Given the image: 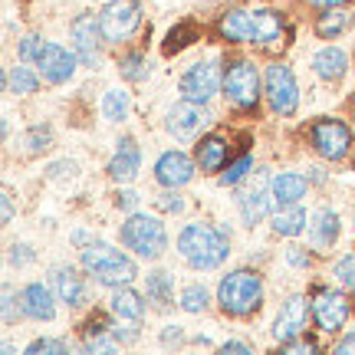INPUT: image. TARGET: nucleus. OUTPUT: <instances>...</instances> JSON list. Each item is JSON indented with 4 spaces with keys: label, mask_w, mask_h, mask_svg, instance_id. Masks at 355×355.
<instances>
[{
    "label": "nucleus",
    "mask_w": 355,
    "mask_h": 355,
    "mask_svg": "<svg viewBox=\"0 0 355 355\" xmlns=\"http://www.w3.org/2000/svg\"><path fill=\"white\" fill-rule=\"evenodd\" d=\"M178 250L194 270H217L227 260L230 241L224 230L211 227V224H188L178 237Z\"/></svg>",
    "instance_id": "1"
},
{
    "label": "nucleus",
    "mask_w": 355,
    "mask_h": 355,
    "mask_svg": "<svg viewBox=\"0 0 355 355\" xmlns=\"http://www.w3.org/2000/svg\"><path fill=\"white\" fill-rule=\"evenodd\" d=\"M220 33L237 43H273L283 37V17L277 10H230L220 20Z\"/></svg>",
    "instance_id": "2"
},
{
    "label": "nucleus",
    "mask_w": 355,
    "mask_h": 355,
    "mask_svg": "<svg viewBox=\"0 0 355 355\" xmlns=\"http://www.w3.org/2000/svg\"><path fill=\"white\" fill-rule=\"evenodd\" d=\"M217 303L227 316H250L263 303V283L254 270H234L217 286Z\"/></svg>",
    "instance_id": "3"
},
{
    "label": "nucleus",
    "mask_w": 355,
    "mask_h": 355,
    "mask_svg": "<svg viewBox=\"0 0 355 355\" xmlns=\"http://www.w3.org/2000/svg\"><path fill=\"white\" fill-rule=\"evenodd\" d=\"M83 266H86L89 277H96V283L102 286H128L132 279L139 277L135 263L128 260L122 250H115L109 243H89L83 250Z\"/></svg>",
    "instance_id": "4"
},
{
    "label": "nucleus",
    "mask_w": 355,
    "mask_h": 355,
    "mask_svg": "<svg viewBox=\"0 0 355 355\" xmlns=\"http://www.w3.org/2000/svg\"><path fill=\"white\" fill-rule=\"evenodd\" d=\"M119 234H122V243H125L128 250H135V254L145 257V260H158V257L168 250L165 227L148 214H132L125 224H122Z\"/></svg>",
    "instance_id": "5"
},
{
    "label": "nucleus",
    "mask_w": 355,
    "mask_h": 355,
    "mask_svg": "<svg viewBox=\"0 0 355 355\" xmlns=\"http://www.w3.org/2000/svg\"><path fill=\"white\" fill-rule=\"evenodd\" d=\"M263 92H266V102H270V109L283 119H290L296 112V105H300V89H296V76H293L290 66L283 63H273L266 66L263 73Z\"/></svg>",
    "instance_id": "6"
},
{
    "label": "nucleus",
    "mask_w": 355,
    "mask_h": 355,
    "mask_svg": "<svg viewBox=\"0 0 355 355\" xmlns=\"http://www.w3.org/2000/svg\"><path fill=\"white\" fill-rule=\"evenodd\" d=\"M141 24V3L139 0H109L99 13V26L105 43H122Z\"/></svg>",
    "instance_id": "7"
},
{
    "label": "nucleus",
    "mask_w": 355,
    "mask_h": 355,
    "mask_svg": "<svg viewBox=\"0 0 355 355\" xmlns=\"http://www.w3.org/2000/svg\"><path fill=\"white\" fill-rule=\"evenodd\" d=\"M224 96L237 109H254L257 99H260V73H257V66L247 63V60L230 63L224 69Z\"/></svg>",
    "instance_id": "8"
},
{
    "label": "nucleus",
    "mask_w": 355,
    "mask_h": 355,
    "mask_svg": "<svg viewBox=\"0 0 355 355\" xmlns=\"http://www.w3.org/2000/svg\"><path fill=\"white\" fill-rule=\"evenodd\" d=\"M309 141H313V148H316L322 158L339 162V158H345L349 148H352V132H349V125L339 122V119H319V122H313V128H309Z\"/></svg>",
    "instance_id": "9"
},
{
    "label": "nucleus",
    "mask_w": 355,
    "mask_h": 355,
    "mask_svg": "<svg viewBox=\"0 0 355 355\" xmlns=\"http://www.w3.org/2000/svg\"><path fill=\"white\" fill-rule=\"evenodd\" d=\"M220 86H224V76H220L217 63H194L188 73L181 76V83H178L184 99L201 102V105H207V102L214 99Z\"/></svg>",
    "instance_id": "10"
},
{
    "label": "nucleus",
    "mask_w": 355,
    "mask_h": 355,
    "mask_svg": "<svg viewBox=\"0 0 355 355\" xmlns=\"http://www.w3.org/2000/svg\"><path fill=\"white\" fill-rule=\"evenodd\" d=\"M69 37H73V53L79 56L83 66H96L102 56V26L92 13H79L73 26H69Z\"/></svg>",
    "instance_id": "11"
},
{
    "label": "nucleus",
    "mask_w": 355,
    "mask_h": 355,
    "mask_svg": "<svg viewBox=\"0 0 355 355\" xmlns=\"http://www.w3.org/2000/svg\"><path fill=\"white\" fill-rule=\"evenodd\" d=\"M273 188L266 184V175L263 171H257L254 181L247 184V188L241 191V198H237V207H241V217L247 227H254V224H260L266 214H270V207H273Z\"/></svg>",
    "instance_id": "12"
},
{
    "label": "nucleus",
    "mask_w": 355,
    "mask_h": 355,
    "mask_svg": "<svg viewBox=\"0 0 355 355\" xmlns=\"http://www.w3.org/2000/svg\"><path fill=\"white\" fill-rule=\"evenodd\" d=\"M309 313H313V303L306 296H290L283 309H279L277 322H273V339L277 343H290L296 336H306V326H309Z\"/></svg>",
    "instance_id": "13"
},
{
    "label": "nucleus",
    "mask_w": 355,
    "mask_h": 355,
    "mask_svg": "<svg viewBox=\"0 0 355 355\" xmlns=\"http://www.w3.org/2000/svg\"><path fill=\"white\" fill-rule=\"evenodd\" d=\"M313 316L322 332H339L349 319V300L336 290H319L313 296Z\"/></svg>",
    "instance_id": "14"
},
{
    "label": "nucleus",
    "mask_w": 355,
    "mask_h": 355,
    "mask_svg": "<svg viewBox=\"0 0 355 355\" xmlns=\"http://www.w3.org/2000/svg\"><path fill=\"white\" fill-rule=\"evenodd\" d=\"M76 53L63 50L60 43H46V50H43V56H40V76L46 79V83H53V86H60V83H66V79H73V73H76Z\"/></svg>",
    "instance_id": "15"
},
{
    "label": "nucleus",
    "mask_w": 355,
    "mask_h": 355,
    "mask_svg": "<svg viewBox=\"0 0 355 355\" xmlns=\"http://www.w3.org/2000/svg\"><path fill=\"white\" fill-rule=\"evenodd\" d=\"M204 122H207V112L201 109V102L184 99V102H178L175 109L168 112V132H171L175 139H181V141L194 139V135L204 128Z\"/></svg>",
    "instance_id": "16"
},
{
    "label": "nucleus",
    "mask_w": 355,
    "mask_h": 355,
    "mask_svg": "<svg viewBox=\"0 0 355 355\" xmlns=\"http://www.w3.org/2000/svg\"><path fill=\"white\" fill-rule=\"evenodd\" d=\"M155 178L165 188H181V184H188L194 178V162L184 152H165L158 158V165H155Z\"/></svg>",
    "instance_id": "17"
},
{
    "label": "nucleus",
    "mask_w": 355,
    "mask_h": 355,
    "mask_svg": "<svg viewBox=\"0 0 355 355\" xmlns=\"http://www.w3.org/2000/svg\"><path fill=\"white\" fill-rule=\"evenodd\" d=\"M139 168H141V152H139V145H135V139H122L115 158L109 162V178L119 181V184H128V181H135Z\"/></svg>",
    "instance_id": "18"
},
{
    "label": "nucleus",
    "mask_w": 355,
    "mask_h": 355,
    "mask_svg": "<svg viewBox=\"0 0 355 355\" xmlns=\"http://www.w3.org/2000/svg\"><path fill=\"white\" fill-rule=\"evenodd\" d=\"M20 309H24V316L40 319V322H50V319L56 316L53 293L46 290L43 283H30V286H24V293H20Z\"/></svg>",
    "instance_id": "19"
},
{
    "label": "nucleus",
    "mask_w": 355,
    "mask_h": 355,
    "mask_svg": "<svg viewBox=\"0 0 355 355\" xmlns=\"http://www.w3.org/2000/svg\"><path fill=\"white\" fill-rule=\"evenodd\" d=\"M53 290L60 296V303L66 306H83L86 303V286H83V277H79L73 266H53Z\"/></svg>",
    "instance_id": "20"
},
{
    "label": "nucleus",
    "mask_w": 355,
    "mask_h": 355,
    "mask_svg": "<svg viewBox=\"0 0 355 355\" xmlns=\"http://www.w3.org/2000/svg\"><path fill=\"white\" fill-rule=\"evenodd\" d=\"M270 188H273V201L279 207H290L296 204L300 198H306V178L296 175V171H279L273 181H270Z\"/></svg>",
    "instance_id": "21"
},
{
    "label": "nucleus",
    "mask_w": 355,
    "mask_h": 355,
    "mask_svg": "<svg viewBox=\"0 0 355 355\" xmlns=\"http://www.w3.org/2000/svg\"><path fill=\"white\" fill-rule=\"evenodd\" d=\"M345 66H349V56H345V50H339V46H326V50H319L316 56H313V69H316V76L326 79V83L343 79Z\"/></svg>",
    "instance_id": "22"
},
{
    "label": "nucleus",
    "mask_w": 355,
    "mask_h": 355,
    "mask_svg": "<svg viewBox=\"0 0 355 355\" xmlns=\"http://www.w3.org/2000/svg\"><path fill=\"white\" fill-rule=\"evenodd\" d=\"M227 141L220 139V135H207V139L198 141V165H201V171H207V175H214V171H220L224 168V162H227Z\"/></svg>",
    "instance_id": "23"
},
{
    "label": "nucleus",
    "mask_w": 355,
    "mask_h": 355,
    "mask_svg": "<svg viewBox=\"0 0 355 355\" xmlns=\"http://www.w3.org/2000/svg\"><path fill=\"white\" fill-rule=\"evenodd\" d=\"M336 237H339V217H336V211H329V207L316 211L313 224H309V241H313V247H332Z\"/></svg>",
    "instance_id": "24"
},
{
    "label": "nucleus",
    "mask_w": 355,
    "mask_h": 355,
    "mask_svg": "<svg viewBox=\"0 0 355 355\" xmlns=\"http://www.w3.org/2000/svg\"><path fill=\"white\" fill-rule=\"evenodd\" d=\"M112 313L119 319H125V322H141V316H145V303H141V296L135 290L119 286L115 296H112Z\"/></svg>",
    "instance_id": "25"
},
{
    "label": "nucleus",
    "mask_w": 355,
    "mask_h": 355,
    "mask_svg": "<svg viewBox=\"0 0 355 355\" xmlns=\"http://www.w3.org/2000/svg\"><path fill=\"white\" fill-rule=\"evenodd\" d=\"M148 303H155L158 309H168V306L175 303V283H171V273H165V270L148 273Z\"/></svg>",
    "instance_id": "26"
},
{
    "label": "nucleus",
    "mask_w": 355,
    "mask_h": 355,
    "mask_svg": "<svg viewBox=\"0 0 355 355\" xmlns=\"http://www.w3.org/2000/svg\"><path fill=\"white\" fill-rule=\"evenodd\" d=\"M349 24H352V13H349V10H339V7H329L326 13H319L316 33L322 40H336L339 33H345V30H349Z\"/></svg>",
    "instance_id": "27"
},
{
    "label": "nucleus",
    "mask_w": 355,
    "mask_h": 355,
    "mask_svg": "<svg viewBox=\"0 0 355 355\" xmlns=\"http://www.w3.org/2000/svg\"><path fill=\"white\" fill-rule=\"evenodd\" d=\"M303 227H306V211L303 207H296V204L279 207V214L273 217V230H277L279 237H296Z\"/></svg>",
    "instance_id": "28"
},
{
    "label": "nucleus",
    "mask_w": 355,
    "mask_h": 355,
    "mask_svg": "<svg viewBox=\"0 0 355 355\" xmlns=\"http://www.w3.org/2000/svg\"><path fill=\"white\" fill-rule=\"evenodd\" d=\"M128 92L122 89H109L105 96H102V115H105V122H122L128 115Z\"/></svg>",
    "instance_id": "29"
},
{
    "label": "nucleus",
    "mask_w": 355,
    "mask_h": 355,
    "mask_svg": "<svg viewBox=\"0 0 355 355\" xmlns=\"http://www.w3.org/2000/svg\"><path fill=\"white\" fill-rule=\"evenodd\" d=\"M119 73H122V79H128V83H141V79H148L152 66H148V60H145L141 53H128V56L119 60Z\"/></svg>",
    "instance_id": "30"
},
{
    "label": "nucleus",
    "mask_w": 355,
    "mask_h": 355,
    "mask_svg": "<svg viewBox=\"0 0 355 355\" xmlns=\"http://www.w3.org/2000/svg\"><path fill=\"white\" fill-rule=\"evenodd\" d=\"M40 86V79L26 69V66H13L10 69V76H7V89L10 92H17V96H26V92H37Z\"/></svg>",
    "instance_id": "31"
},
{
    "label": "nucleus",
    "mask_w": 355,
    "mask_h": 355,
    "mask_svg": "<svg viewBox=\"0 0 355 355\" xmlns=\"http://www.w3.org/2000/svg\"><path fill=\"white\" fill-rule=\"evenodd\" d=\"M181 309H184V313H204V309H207V290L198 286V283L188 286V290L181 293Z\"/></svg>",
    "instance_id": "32"
},
{
    "label": "nucleus",
    "mask_w": 355,
    "mask_h": 355,
    "mask_svg": "<svg viewBox=\"0 0 355 355\" xmlns=\"http://www.w3.org/2000/svg\"><path fill=\"white\" fill-rule=\"evenodd\" d=\"M50 141H53L50 128H43V125H33V128H30V132L24 135V145H26V152H30V155L46 152V148H50Z\"/></svg>",
    "instance_id": "33"
},
{
    "label": "nucleus",
    "mask_w": 355,
    "mask_h": 355,
    "mask_svg": "<svg viewBox=\"0 0 355 355\" xmlns=\"http://www.w3.org/2000/svg\"><path fill=\"white\" fill-rule=\"evenodd\" d=\"M43 50H46V43H43V37H37V33H30V37L20 40V60L24 63H40V56H43Z\"/></svg>",
    "instance_id": "34"
},
{
    "label": "nucleus",
    "mask_w": 355,
    "mask_h": 355,
    "mask_svg": "<svg viewBox=\"0 0 355 355\" xmlns=\"http://www.w3.org/2000/svg\"><path fill=\"white\" fill-rule=\"evenodd\" d=\"M66 352H69V345L63 339H37L26 349V355H66Z\"/></svg>",
    "instance_id": "35"
},
{
    "label": "nucleus",
    "mask_w": 355,
    "mask_h": 355,
    "mask_svg": "<svg viewBox=\"0 0 355 355\" xmlns=\"http://www.w3.org/2000/svg\"><path fill=\"white\" fill-rule=\"evenodd\" d=\"M250 165H254V158H250V155H241L234 165H227V171H220V184H237V181L250 171Z\"/></svg>",
    "instance_id": "36"
},
{
    "label": "nucleus",
    "mask_w": 355,
    "mask_h": 355,
    "mask_svg": "<svg viewBox=\"0 0 355 355\" xmlns=\"http://www.w3.org/2000/svg\"><path fill=\"white\" fill-rule=\"evenodd\" d=\"M332 273H336V279H339L343 286H349V290H355V254L343 257L339 263L332 266Z\"/></svg>",
    "instance_id": "37"
},
{
    "label": "nucleus",
    "mask_w": 355,
    "mask_h": 355,
    "mask_svg": "<svg viewBox=\"0 0 355 355\" xmlns=\"http://www.w3.org/2000/svg\"><path fill=\"white\" fill-rule=\"evenodd\" d=\"M191 26H178V30H171L168 33V43H165V53H178L181 46H188L191 43Z\"/></svg>",
    "instance_id": "38"
},
{
    "label": "nucleus",
    "mask_w": 355,
    "mask_h": 355,
    "mask_svg": "<svg viewBox=\"0 0 355 355\" xmlns=\"http://www.w3.org/2000/svg\"><path fill=\"white\" fill-rule=\"evenodd\" d=\"M115 345H119V339L92 336V339H86V343H83V349H86V352H115Z\"/></svg>",
    "instance_id": "39"
},
{
    "label": "nucleus",
    "mask_w": 355,
    "mask_h": 355,
    "mask_svg": "<svg viewBox=\"0 0 355 355\" xmlns=\"http://www.w3.org/2000/svg\"><path fill=\"white\" fill-rule=\"evenodd\" d=\"M109 332H112V329H109V319H105V316H92L86 322L83 336H86V339H92V336H109Z\"/></svg>",
    "instance_id": "40"
},
{
    "label": "nucleus",
    "mask_w": 355,
    "mask_h": 355,
    "mask_svg": "<svg viewBox=\"0 0 355 355\" xmlns=\"http://www.w3.org/2000/svg\"><path fill=\"white\" fill-rule=\"evenodd\" d=\"M30 260H33V250H30L26 243H13L10 247V263L13 266H26Z\"/></svg>",
    "instance_id": "41"
},
{
    "label": "nucleus",
    "mask_w": 355,
    "mask_h": 355,
    "mask_svg": "<svg viewBox=\"0 0 355 355\" xmlns=\"http://www.w3.org/2000/svg\"><path fill=\"white\" fill-rule=\"evenodd\" d=\"M155 204H158L162 211H168V214H181V211H184V201H181L178 194H162Z\"/></svg>",
    "instance_id": "42"
},
{
    "label": "nucleus",
    "mask_w": 355,
    "mask_h": 355,
    "mask_svg": "<svg viewBox=\"0 0 355 355\" xmlns=\"http://www.w3.org/2000/svg\"><path fill=\"white\" fill-rule=\"evenodd\" d=\"M13 303H17V300H13V290L10 286H3V322H7V326L17 322V309H13Z\"/></svg>",
    "instance_id": "43"
},
{
    "label": "nucleus",
    "mask_w": 355,
    "mask_h": 355,
    "mask_svg": "<svg viewBox=\"0 0 355 355\" xmlns=\"http://www.w3.org/2000/svg\"><path fill=\"white\" fill-rule=\"evenodd\" d=\"M283 349H286V352H313L316 343H313V339H303V336H296V339H290V343H283Z\"/></svg>",
    "instance_id": "44"
},
{
    "label": "nucleus",
    "mask_w": 355,
    "mask_h": 355,
    "mask_svg": "<svg viewBox=\"0 0 355 355\" xmlns=\"http://www.w3.org/2000/svg\"><path fill=\"white\" fill-rule=\"evenodd\" d=\"M115 204H119L122 211H135V204H139V194H135V191H122Z\"/></svg>",
    "instance_id": "45"
},
{
    "label": "nucleus",
    "mask_w": 355,
    "mask_h": 355,
    "mask_svg": "<svg viewBox=\"0 0 355 355\" xmlns=\"http://www.w3.org/2000/svg\"><path fill=\"white\" fill-rule=\"evenodd\" d=\"M286 260H290L293 266H309V257L303 254V247H290V250H286Z\"/></svg>",
    "instance_id": "46"
},
{
    "label": "nucleus",
    "mask_w": 355,
    "mask_h": 355,
    "mask_svg": "<svg viewBox=\"0 0 355 355\" xmlns=\"http://www.w3.org/2000/svg\"><path fill=\"white\" fill-rule=\"evenodd\" d=\"M0 201H3V224H10L13 220V194L10 191H3V194H0Z\"/></svg>",
    "instance_id": "47"
},
{
    "label": "nucleus",
    "mask_w": 355,
    "mask_h": 355,
    "mask_svg": "<svg viewBox=\"0 0 355 355\" xmlns=\"http://www.w3.org/2000/svg\"><path fill=\"white\" fill-rule=\"evenodd\" d=\"M336 352H339V355H352V352H355V329L349 332V336H345L343 343L336 345Z\"/></svg>",
    "instance_id": "48"
},
{
    "label": "nucleus",
    "mask_w": 355,
    "mask_h": 355,
    "mask_svg": "<svg viewBox=\"0 0 355 355\" xmlns=\"http://www.w3.org/2000/svg\"><path fill=\"white\" fill-rule=\"evenodd\" d=\"M162 343H165V345L181 343V326H168V329L162 332Z\"/></svg>",
    "instance_id": "49"
},
{
    "label": "nucleus",
    "mask_w": 355,
    "mask_h": 355,
    "mask_svg": "<svg viewBox=\"0 0 355 355\" xmlns=\"http://www.w3.org/2000/svg\"><path fill=\"white\" fill-rule=\"evenodd\" d=\"M220 349H224V352H241V355H250V352H254V349H250L247 343H224Z\"/></svg>",
    "instance_id": "50"
},
{
    "label": "nucleus",
    "mask_w": 355,
    "mask_h": 355,
    "mask_svg": "<svg viewBox=\"0 0 355 355\" xmlns=\"http://www.w3.org/2000/svg\"><path fill=\"white\" fill-rule=\"evenodd\" d=\"M309 3H319V7H339L345 0H309Z\"/></svg>",
    "instance_id": "51"
}]
</instances>
